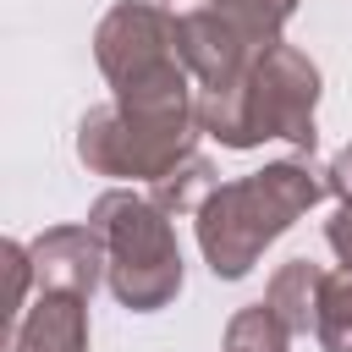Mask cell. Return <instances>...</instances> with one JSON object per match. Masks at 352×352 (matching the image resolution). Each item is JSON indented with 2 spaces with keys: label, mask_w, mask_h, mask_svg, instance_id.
Returning a JSON list of instances; mask_svg holds the SVG:
<instances>
[{
  "label": "cell",
  "mask_w": 352,
  "mask_h": 352,
  "mask_svg": "<svg viewBox=\"0 0 352 352\" xmlns=\"http://www.w3.org/2000/svg\"><path fill=\"white\" fill-rule=\"evenodd\" d=\"M324 275H330V270H319V264H308V258H292V264H280V270L270 275L264 302L275 308V319H280L292 336H314V324H319V292H324Z\"/></svg>",
  "instance_id": "9c48e42d"
},
{
  "label": "cell",
  "mask_w": 352,
  "mask_h": 352,
  "mask_svg": "<svg viewBox=\"0 0 352 352\" xmlns=\"http://www.w3.org/2000/svg\"><path fill=\"white\" fill-rule=\"evenodd\" d=\"M88 226L104 236V280L121 308L154 314L182 292V248L170 214L148 192H126V187L99 192Z\"/></svg>",
  "instance_id": "3957f363"
},
{
  "label": "cell",
  "mask_w": 352,
  "mask_h": 352,
  "mask_svg": "<svg viewBox=\"0 0 352 352\" xmlns=\"http://www.w3.org/2000/svg\"><path fill=\"white\" fill-rule=\"evenodd\" d=\"M94 60H99V72L110 77L116 94L132 88V82H148L170 66H187L182 44H176V11H165L154 0L110 6L99 33H94Z\"/></svg>",
  "instance_id": "8992f818"
},
{
  "label": "cell",
  "mask_w": 352,
  "mask_h": 352,
  "mask_svg": "<svg viewBox=\"0 0 352 352\" xmlns=\"http://www.w3.org/2000/svg\"><path fill=\"white\" fill-rule=\"evenodd\" d=\"M258 6H275V11H286V16L297 11V0H258Z\"/></svg>",
  "instance_id": "9a60e30c"
},
{
  "label": "cell",
  "mask_w": 352,
  "mask_h": 352,
  "mask_svg": "<svg viewBox=\"0 0 352 352\" xmlns=\"http://www.w3.org/2000/svg\"><path fill=\"white\" fill-rule=\"evenodd\" d=\"M38 292H77L88 297L104 275V236L94 226H50L38 242H28Z\"/></svg>",
  "instance_id": "52a82bcc"
},
{
  "label": "cell",
  "mask_w": 352,
  "mask_h": 352,
  "mask_svg": "<svg viewBox=\"0 0 352 352\" xmlns=\"http://www.w3.org/2000/svg\"><path fill=\"white\" fill-rule=\"evenodd\" d=\"M220 187V176H214V165L204 160V154H187L182 165H170L154 187H148V198L165 209V214H198L204 204H209V192Z\"/></svg>",
  "instance_id": "30bf717a"
},
{
  "label": "cell",
  "mask_w": 352,
  "mask_h": 352,
  "mask_svg": "<svg viewBox=\"0 0 352 352\" xmlns=\"http://www.w3.org/2000/svg\"><path fill=\"white\" fill-rule=\"evenodd\" d=\"M6 352H88V297L38 292V302L22 308Z\"/></svg>",
  "instance_id": "ba28073f"
},
{
  "label": "cell",
  "mask_w": 352,
  "mask_h": 352,
  "mask_svg": "<svg viewBox=\"0 0 352 352\" xmlns=\"http://www.w3.org/2000/svg\"><path fill=\"white\" fill-rule=\"evenodd\" d=\"M280 22L286 11L258 0H204L192 11H176V44L204 88H231L270 44H280Z\"/></svg>",
  "instance_id": "5b68a950"
},
{
  "label": "cell",
  "mask_w": 352,
  "mask_h": 352,
  "mask_svg": "<svg viewBox=\"0 0 352 352\" xmlns=\"http://www.w3.org/2000/svg\"><path fill=\"white\" fill-rule=\"evenodd\" d=\"M314 104H319V66L297 44H270L231 88L198 94V132L220 138L226 148H258L264 138H292L302 154L314 148Z\"/></svg>",
  "instance_id": "7a4b0ae2"
},
{
  "label": "cell",
  "mask_w": 352,
  "mask_h": 352,
  "mask_svg": "<svg viewBox=\"0 0 352 352\" xmlns=\"http://www.w3.org/2000/svg\"><path fill=\"white\" fill-rule=\"evenodd\" d=\"M324 352H352V270H330L319 292V324H314Z\"/></svg>",
  "instance_id": "8fae6325"
},
{
  "label": "cell",
  "mask_w": 352,
  "mask_h": 352,
  "mask_svg": "<svg viewBox=\"0 0 352 352\" xmlns=\"http://www.w3.org/2000/svg\"><path fill=\"white\" fill-rule=\"evenodd\" d=\"M324 242L336 248V258L352 270V204H341L336 214H330V226H324Z\"/></svg>",
  "instance_id": "4fadbf2b"
},
{
  "label": "cell",
  "mask_w": 352,
  "mask_h": 352,
  "mask_svg": "<svg viewBox=\"0 0 352 352\" xmlns=\"http://www.w3.org/2000/svg\"><path fill=\"white\" fill-rule=\"evenodd\" d=\"M286 341H292V330L275 319V308L270 302H248V308L231 314L220 352H286Z\"/></svg>",
  "instance_id": "7c38bea8"
},
{
  "label": "cell",
  "mask_w": 352,
  "mask_h": 352,
  "mask_svg": "<svg viewBox=\"0 0 352 352\" xmlns=\"http://www.w3.org/2000/svg\"><path fill=\"white\" fill-rule=\"evenodd\" d=\"M198 116H126L121 104H94L77 126V160L116 182H160L170 165L192 154Z\"/></svg>",
  "instance_id": "277c9868"
},
{
  "label": "cell",
  "mask_w": 352,
  "mask_h": 352,
  "mask_svg": "<svg viewBox=\"0 0 352 352\" xmlns=\"http://www.w3.org/2000/svg\"><path fill=\"white\" fill-rule=\"evenodd\" d=\"M324 182H330V192H336L341 204H352V143L324 165Z\"/></svg>",
  "instance_id": "5bb4252c"
},
{
  "label": "cell",
  "mask_w": 352,
  "mask_h": 352,
  "mask_svg": "<svg viewBox=\"0 0 352 352\" xmlns=\"http://www.w3.org/2000/svg\"><path fill=\"white\" fill-rule=\"evenodd\" d=\"M330 192L324 170H314L308 160H275L253 176L220 182L209 192V204L192 214L198 220V248L209 258V270L220 280H242L258 253L297 220L308 214L319 198Z\"/></svg>",
  "instance_id": "6da1fadb"
}]
</instances>
